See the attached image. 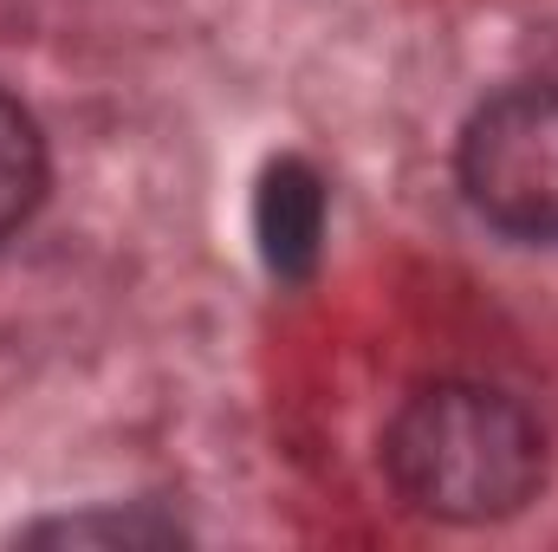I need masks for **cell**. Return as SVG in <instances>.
Instances as JSON below:
<instances>
[{
  "label": "cell",
  "instance_id": "6da1fadb",
  "mask_svg": "<svg viewBox=\"0 0 558 552\" xmlns=\"http://www.w3.org/2000/svg\"><path fill=\"white\" fill-rule=\"evenodd\" d=\"M546 461L539 416L474 377H435L410 391L384 429L390 488L441 527H500L526 514L546 488Z\"/></svg>",
  "mask_w": 558,
  "mask_h": 552
},
{
  "label": "cell",
  "instance_id": "7a4b0ae2",
  "mask_svg": "<svg viewBox=\"0 0 558 552\" xmlns=\"http://www.w3.org/2000/svg\"><path fill=\"white\" fill-rule=\"evenodd\" d=\"M454 182L468 208L507 241H558V85L494 92L454 143Z\"/></svg>",
  "mask_w": 558,
  "mask_h": 552
},
{
  "label": "cell",
  "instance_id": "3957f363",
  "mask_svg": "<svg viewBox=\"0 0 558 552\" xmlns=\"http://www.w3.org/2000/svg\"><path fill=\"white\" fill-rule=\"evenodd\" d=\"M254 241L274 279H312L318 274V248H325V182L305 156H279L267 163L260 189H254Z\"/></svg>",
  "mask_w": 558,
  "mask_h": 552
},
{
  "label": "cell",
  "instance_id": "277c9868",
  "mask_svg": "<svg viewBox=\"0 0 558 552\" xmlns=\"http://www.w3.org/2000/svg\"><path fill=\"white\" fill-rule=\"evenodd\" d=\"M46 182H52V163H46V137L33 111L0 92V241H13L39 215Z\"/></svg>",
  "mask_w": 558,
  "mask_h": 552
},
{
  "label": "cell",
  "instance_id": "5b68a950",
  "mask_svg": "<svg viewBox=\"0 0 558 552\" xmlns=\"http://www.w3.org/2000/svg\"><path fill=\"white\" fill-rule=\"evenodd\" d=\"M26 547H92V540H105V547H182L189 533L169 520V514H149V507H105V514H65V520H39V527H26L20 533Z\"/></svg>",
  "mask_w": 558,
  "mask_h": 552
}]
</instances>
